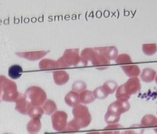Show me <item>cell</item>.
<instances>
[{
  "mask_svg": "<svg viewBox=\"0 0 157 134\" xmlns=\"http://www.w3.org/2000/svg\"><path fill=\"white\" fill-rule=\"evenodd\" d=\"M130 108L128 100H117L109 106L105 116V122L108 125L117 124L120 121L121 115L127 112Z\"/></svg>",
  "mask_w": 157,
  "mask_h": 134,
  "instance_id": "obj_1",
  "label": "cell"
},
{
  "mask_svg": "<svg viewBox=\"0 0 157 134\" xmlns=\"http://www.w3.org/2000/svg\"><path fill=\"white\" fill-rule=\"evenodd\" d=\"M141 89V84L138 78H131L125 83L117 87L116 94L117 100H128L131 95L136 94Z\"/></svg>",
  "mask_w": 157,
  "mask_h": 134,
  "instance_id": "obj_2",
  "label": "cell"
},
{
  "mask_svg": "<svg viewBox=\"0 0 157 134\" xmlns=\"http://www.w3.org/2000/svg\"><path fill=\"white\" fill-rule=\"evenodd\" d=\"M73 113L75 118L73 120L77 123L80 128H86L90 125L91 121V117L86 107L78 104L74 108Z\"/></svg>",
  "mask_w": 157,
  "mask_h": 134,
  "instance_id": "obj_3",
  "label": "cell"
},
{
  "mask_svg": "<svg viewBox=\"0 0 157 134\" xmlns=\"http://www.w3.org/2000/svg\"><path fill=\"white\" fill-rule=\"evenodd\" d=\"M80 61L78 55V49L66 50L63 57L59 60V64L61 67H67L71 66H76Z\"/></svg>",
  "mask_w": 157,
  "mask_h": 134,
  "instance_id": "obj_4",
  "label": "cell"
},
{
  "mask_svg": "<svg viewBox=\"0 0 157 134\" xmlns=\"http://www.w3.org/2000/svg\"><path fill=\"white\" fill-rule=\"evenodd\" d=\"M52 125L57 132H62L66 129L67 115L65 112L58 111L52 116Z\"/></svg>",
  "mask_w": 157,
  "mask_h": 134,
  "instance_id": "obj_5",
  "label": "cell"
},
{
  "mask_svg": "<svg viewBox=\"0 0 157 134\" xmlns=\"http://www.w3.org/2000/svg\"><path fill=\"white\" fill-rule=\"evenodd\" d=\"M96 51L101 54L102 56L106 58L109 61L115 60L118 54V50L116 47H99L95 49Z\"/></svg>",
  "mask_w": 157,
  "mask_h": 134,
  "instance_id": "obj_6",
  "label": "cell"
},
{
  "mask_svg": "<svg viewBox=\"0 0 157 134\" xmlns=\"http://www.w3.org/2000/svg\"><path fill=\"white\" fill-rule=\"evenodd\" d=\"M121 67L124 73L130 78L138 77L140 74V70L137 65H127Z\"/></svg>",
  "mask_w": 157,
  "mask_h": 134,
  "instance_id": "obj_7",
  "label": "cell"
},
{
  "mask_svg": "<svg viewBox=\"0 0 157 134\" xmlns=\"http://www.w3.org/2000/svg\"><path fill=\"white\" fill-rule=\"evenodd\" d=\"M65 103L70 107H77L80 103V97L76 92L71 91L66 95L65 98Z\"/></svg>",
  "mask_w": 157,
  "mask_h": 134,
  "instance_id": "obj_8",
  "label": "cell"
},
{
  "mask_svg": "<svg viewBox=\"0 0 157 134\" xmlns=\"http://www.w3.org/2000/svg\"><path fill=\"white\" fill-rule=\"evenodd\" d=\"M124 129L120 124L108 125L105 128L104 130L101 132V134H125Z\"/></svg>",
  "mask_w": 157,
  "mask_h": 134,
  "instance_id": "obj_9",
  "label": "cell"
},
{
  "mask_svg": "<svg viewBox=\"0 0 157 134\" xmlns=\"http://www.w3.org/2000/svg\"><path fill=\"white\" fill-rule=\"evenodd\" d=\"M156 72L151 68H145L142 70L140 77L143 82L146 83L152 82L156 78Z\"/></svg>",
  "mask_w": 157,
  "mask_h": 134,
  "instance_id": "obj_10",
  "label": "cell"
},
{
  "mask_svg": "<svg viewBox=\"0 0 157 134\" xmlns=\"http://www.w3.org/2000/svg\"><path fill=\"white\" fill-rule=\"evenodd\" d=\"M91 61L93 65H94L95 66L101 67H107L110 64V61L109 60L107 59L106 58L102 56L101 54H99L98 52Z\"/></svg>",
  "mask_w": 157,
  "mask_h": 134,
  "instance_id": "obj_11",
  "label": "cell"
},
{
  "mask_svg": "<svg viewBox=\"0 0 157 134\" xmlns=\"http://www.w3.org/2000/svg\"><path fill=\"white\" fill-rule=\"evenodd\" d=\"M141 125L144 127H154L157 128V117L153 115H146L142 117Z\"/></svg>",
  "mask_w": 157,
  "mask_h": 134,
  "instance_id": "obj_12",
  "label": "cell"
},
{
  "mask_svg": "<svg viewBox=\"0 0 157 134\" xmlns=\"http://www.w3.org/2000/svg\"><path fill=\"white\" fill-rule=\"evenodd\" d=\"M101 87L103 91L107 96L113 94L117 88V84L116 82L112 80H109L105 82Z\"/></svg>",
  "mask_w": 157,
  "mask_h": 134,
  "instance_id": "obj_13",
  "label": "cell"
},
{
  "mask_svg": "<svg viewBox=\"0 0 157 134\" xmlns=\"http://www.w3.org/2000/svg\"><path fill=\"white\" fill-rule=\"evenodd\" d=\"M54 77L56 84L59 85H63L66 84L69 78V75H68L66 71H64L55 72L54 74Z\"/></svg>",
  "mask_w": 157,
  "mask_h": 134,
  "instance_id": "obj_14",
  "label": "cell"
},
{
  "mask_svg": "<svg viewBox=\"0 0 157 134\" xmlns=\"http://www.w3.org/2000/svg\"><path fill=\"white\" fill-rule=\"evenodd\" d=\"M97 53L95 49H85L81 53V61L84 64H87L89 61H92Z\"/></svg>",
  "mask_w": 157,
  "mask_h": 134,
  "instance_id": "obj_15",
  "label": "cell"
},
{
  "mask_svg": "<svg viewBox=\"0 0 157 134\" xmlns=\"http://www.w3.org/2000/svg\"><path fill=\"white\" fill-rule=\"evenodd\" d=\"M80 102L83 104H89L94 101L95 97L94 95V92L89 90H84L81 92L80 95Z\"/></svg>",
  "mask_w": 157,
  "mask_h": 134,
  "instance_id": "obj_16",
  "label": "cell"
},
{
  "mask_svg": "<svg viewBox=\"0 0 157 134\" xmlns=\"http://www.w3.org/2000/svg\"><path fill=\"white\" fill-rule=\"evenodd\" d=\"M23 71V69L19 65H13L9 68L8 74L9 76L12 79L19 78Z\"/></svg>",
  "mask_w": 157,
  "mask_h": 134,
  "instance_id": "obj_17",
  "label": "cell"
},
{
  "mask_svg": "<svg viewBox=\"0 0 157 134\" xmlns=\"http://www.w3.org/2000/svg\"><path fill=\"white\" fill-rule=\"evenodd\" d=\"M142 51L146 55L152 56L157 51V45L156 43L144 44L142 45Z\"/></svg>",
  "mask_w": 157,
  "mask_h": 134,
  "instance_id": "obj_18",
  "label": "cell"
},
{
  "mask_svg": "<svg viewBox=\"0 0 157 134\" xmlns=\"http://www.w3.org/2000/svg\"><path fill=\"white\" fill-rule=\"evenodd\" d=\"M116 62L117 64L120 65H125V66H127V65H129L130 63H132V61L131 57L128 54H120V55H117V57H116Z\"/></svg>",
  "mask_w": 157,
  "mask_h": 134,
  "instance_id": "obj_19",
  "label": "cell"
},
{
  "mask_svg": "<svg viewBox=\"0 0 157 134\" xmlns=\"http://www.w3.org/2000/svg\"><path fill=\"white\" fill-rule=\"evenodd\" d=\"M86 84H85V82L82 81H77L75 82L73 84V90L74 92H82L83 91L86 89Z\"/></svg>",
  "mask_w": 157,
  "mask_h": 134,
  "instance_id": "obj_20",
  "label": "cell"
},
{
  "mask_svg": "<svg viewBox=\"0 0 157 134\" xmlns=\"http://www.w3.org/2000/svg\"><path fill=\"white\" fill-rule=\"evenodd\" d=\"M40 129V122H30L28 125V130L30 133H37Z\"/></svg>",
  "mask_w": 157,
  "mask_h": 134,
  "instance_id": "obj_21",
  "label": "cell"
},
{
  "mask_svg": "<svg viewBox=\"0 0 157 134\" xmlns=\"http://www.w3.org/2000/svg\"><path fill=\"white\" fill-rule=\"evenodd\" d=\"M94 95L95 98H97V99H104L107 96H108L104 93V92L103 91L101 86L99 87L98 88H96L94 90Z\"/></svg>",
  "mask_w": 157,
  "mask_h": 134,
  "instance_id": "obj_22",
  "label": "cell"
},
{
  "mask_svg": "<svg viewBox=\"0 0 157 134\" xmlns=\"http://www.w3.org/2000/svg\"><path fill=\"white\" fill-rule=\"evenodd\" d=\"M144 129L140 128H136L135 127H133L132 128L127 130L125 132V134H143Z\"/></svg>",
  "mask_w": 157,
  "mask_h": 134,
  "instance_id": "obj_23",
  "label": "cell"
},
{
  "mask_svg": "<svg viewBox=\"0 0 157 134\" xmlns=\"http://www.w3.org/2000/svg\"><path fill=\"white\" fill-rule=\"evenodd\" d=\"M87 134H101L100 132H91V133H87Z\"/></svg>",
  "mask_w": 157,
  "mask_h": 134,
  "instance_id": "obj_24",
  "label": "cell"
},
{
  "mask_svg": "<svg viewBox=\"0 0 157 134\" xmlns=\"http://www.w3.org/2000/svg\"><path fill=\"white\" fill-rule=\"evenodd\" d=\"M155 81H156V83L157 84V75L156 76V78H155Z\"/></svg>",
  "mask_w": 157,
  "mask_h": 134,
  "instance_id": "obj_25",
  "label": "cell"
},
{
  "mask_svg": "<svg viewBox=\"0 0 157 134\" xmlns=\"http://www.w3.org/2000/svg\"><path fill=\"white\" fill-rule=\"evenodd\" d=\"M67 134H73V133H67Z\"/></svg>",
  "mask_w": 157,
  "mask_h": 134,
  "instance_id": "obj_26",
  "label": "cell"
}]
</instances>
